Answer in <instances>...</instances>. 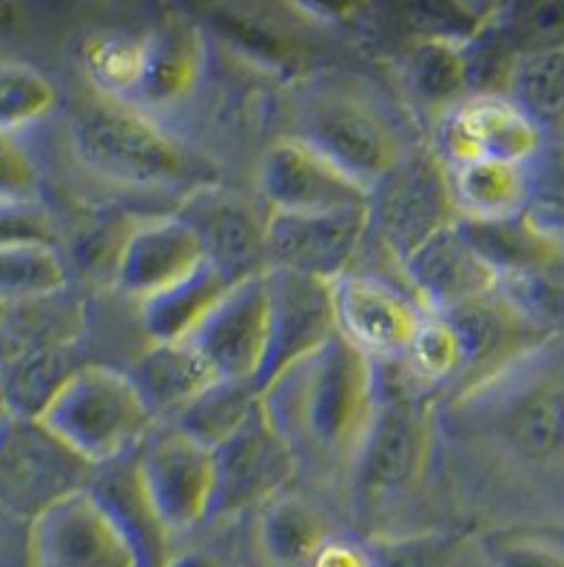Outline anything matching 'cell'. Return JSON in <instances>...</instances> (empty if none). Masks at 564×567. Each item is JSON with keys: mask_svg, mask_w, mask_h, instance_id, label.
Wrapping results in <instances>:
<instances>
[{"mask_svg": "<svg viewBox=\"0 0 564 567\" xmlns=\"http://www.w3.org/2000/svg\"><path fill=\"white\" fill-rule=\"evenodd\" d=\"M126 374L157 422L172 420L180 408L217 380L188 340L148 342L146 351L126 368Z\"/></svg>", "mask_w": 564, "mask_h": 567, "instance_id": "4316f807", "label": "cell"}, {"mask_svg": "<svg viewBox=\"0 0 564 567\" xmlns=\"http://www.w3.org/2000/svg\"><path fill=\"white\" fill-rule=\"evenodd\" d=\"M0 203H40V172L18 134L0 132Z\"/></svg>", "mask_w": 564, "mask_h": 567, "instance_id": "f35d334b", "label": "cell"}, {"mask_svg": "<svg viewBox=\"0 0 564 567\" xmlns=\"http://www.w3.org/2000/svg\"><path fill=\"white\" fill-rule=\"evenodd\" d=\"M83 365L80 340L40 342L0 357V382L9 414L38 420L69 377Z\"/></svg>", "mask_w": 564, "mask_h": 567, "instance_id": "83f0119b", "label": "cell"}, {"mask_svg": "<svg viewBox=\"0 0 564 567\" xmlns=\"http://www.w3.org/2000/svg\"><path fill=\"white\" fill-rule=\"evenodd\" d=\"M197 234L177 212L152 214L129 223L114 260L112 282L120 295L143 302L203 266Z\"/></svg>", "mask_w": 564, "mask_h": 567, "instance_id": "d6986e66", "label": "cell"}, {"mask_svg": "<svg viewBox=\"0 0 564 567\" xmlns=\"http://www.w3.org/2000/svg\"><path fill=\"white\" fill-rule=\"evenodd\" d=\"M69 152L94 181L129 192H186L212 183L192 148L174 137L157 117L123 101L89 92L66 121Z\"/></svg>", "mask_w": 564, "mask_h": 567, "instance_id": "5b68a950", "label": "cell"}, {"mask_svg": "<svg viewBox=\"0 0 564 567\" xmlns=\"http://www.w3.org/2000/svg\"><path fill=\"white\" fill-rule=\"evenodd\" d=\"M459 228L465 231L482 262L496 274V282L519 274L562 268L564 243L533 217L531 208L507 220H459Z\"/></svg>", "mask_w": 564, "mask_h": 567, "instance_id": "484cf974", "label": "cell"}, {"mask_svg": "<svg viewBox=\"0 0 564 567\" xmlns=\"http://www.w3.org/2000/svg\"><path fill=\"white\" fill-rule=\"evenodd\" d=\"M92 467L29 416L0 420V507L29 522L63 496L89 485Z\"/></svg>", "mask_w": 564, "mask_h": 567, "instance_id": "9c48e42d", "label": "cell"}, {"mask_svg": "<svg viewBox=\"0 0 564 567\" xmlns=\"http://www.w3.org/2000/svg\"><path fill=\"white\" fill-rule=\"evenodd\" d=\"M263 274L234 282L186 337L219 380H254L266 354L268 295Z\"/></svg>", "mask_w": 564, "mask_h": 567, "instance_id": "ac0fdd59", "label": "cell"}, {"mask_svg": "<svg viewBox=\"0 0 564 567\" xmlns=\"http://www.w3.org/2000/svg\"><path fill=\"white\" fill-rule=\"evenodd\" d=\"M259 405V388L254 380H214L180 408L177 414L157 425L174 427L177 434L212 451L214 445L234 434Z\"/></svg>", "mask_w": 564, "mask_h": 567, "instance_id": "d6a6232c", "label": "cell"}, {"mask_svg": "<svg viewBox=\"0 0 564 567\" xmlns=\"http://www.w3.org/2000/svg\"><path fill=\"white\" fill-rule=\"evenodd\" d=\"M283 114V134L322 154L368 197L422 143L406 117V103L357 72L302 74L286 86Z\"/></svg>", "mask_w": 564, "mask_h": 567, "instance_id": "3957f363", "label": "cell"}, {"mask_svg": "<svg viewBox=\"0 0 564 567\" xmlns=\"http://www.w3.org/2000/svg\"><path fill=\"white\" fill-rule=\"evenodd\" d=\"M228 288L232 286L208 262H203L174 286L137 302L140 328L148 342L186 340Z\"/></svg>", "mask_w": 564, "mask_h": 567, "instance_id": "f546056e", "label": "cell"}, {"mask_svg": "<svg viewBox=\"0 0 564 567\" xmlns=\"http://www.w3.org/2000/svg\"><path fill=\"white\" fill-rule=\"evenodd\" d=\"M29 32V14L20 3L0 0V43H14Z\"/></svg>", "mask_w": 564, "mask_h": 567, "instance_id": "b9f144b4", "label": "cell"}, {"mask_svg": "<svg viewBox=\"0 0 564 567\" xmlns=\"http://www.w3.org/2000/svg\"><path fill=\"white\" fill-rule=\"evenodd\" d=\"M160 567H226L217 556L206 554V550H177L168 554Z\"/></svg>", "mask_w": 564, "mask_h": 567, "instance_id": "7bdbcfd3", "label": "cell"}, {"mask_svg": "<svg viewBox=\"0 0 564 567\" xmlns=\"http://www.w3.org/2000/svg\"><path fill=\"white\" fill-rule=\"evenodd\" d=\"M488 567H564V542L542 530L502 527L482 536Z\"/></svg>", "mask_w": 564, "mask_h": 567, "instance_id": "8d00e7d4", "label": "cell"}, {"mask_svg": "<svg viewBox=\"0 0 564 567\" xmlns=\"http://www.w3.org/2000/svg\"><path fill=\"white\" fill-rule=\"evenodd\" d=\"M331 534L326 511L291 485L254 511V542L268 567H306L314 550Z\"/></svg>", "mask_w": 564, "mask_h": 567, "instance_id": "d4e9b609", "label": "cell"}, {"mask_svg": "<svg viewBox=\"0 0 564 567\" xmlns=\"http://www.w3.org/2000/svg\"><path fill=\"white\" fill-rule=\"evenodd\" d=\"M69 288V266L60 246L49 243H9L0 246V302L49 300Z\"/></svg>", "mask_w": 564, "mask_h": 567, "instance_id": "836d02e7", "label": "cell"}, {"mask_svg": "<svg viewBox=\"0 0 564 567\" xmlns=\"http://www.w3.org/2000/svg\"><path fill=\"white\" fill-rule=\"evenodd\" d=\"M373 567H437L451 554L453 539L439 530L373 534Z\"/></svg>", "mask_w": 564, "mask_h": 567, "instance_id": "74e56055", "label": "cell"}, {"mask_svg": "<svg viewBox=\"0 0 564 567\" xmlns=\"http://www.w3.org/2000/svg\"><path fill=\"white\" fill-rule=\"evenodd\" d=\"M371 237L386 248L393 266L417 251L428 237L457 223L448 186V166L428 141L419 143L368 197Z\"/></svg>", "mask_w": 564, "mask_h": 567, "instance_id": "52a82bcc", "label": "cell"}, {"mask_svg": "<svg viewBox=\"0 0 564 567\" xmlns=\"http://www.w3.org/2000/svg\"><path fill=\"white\" fill-rule=\"evenodd\" d=\"M78 66L89 92L129 103L146 66V32L117 27L92 29L78 41Z\"/></svg>", "mask_w": 564, "mask_h": 567, "instance_id": "4dcf8cb0", "label": "cell"}, {"mask_svg": "<svg viewBox=\"0 0 564 567\" xmlns=\"http://www.w3.org/2000/svg\"><path fill=\"white\" fill-rule=\"evenodd\" d=\"M132 465L140 494L168 539L206 525L212 502V456L206 447L174 427L154 425L134 451Z\"/></svg>", "mask_w": 564, "mask_h": 567, "instance_id": "ba28073f", "label": "cell"}, {"mask_svg": "<svg viewBox=\"0 0 564 567\" xmlns=\"http://www.w3.org/2000/svg\"><path fill=\"white\" fill-rule=\"evenodd\" d=\"M531 214L536 217L542 226L551 228L553 234H556L558 240L564 243V203H558V206H539V208H531Z\"/></svg>", "mask_w": 564, "mask_h": 567, "instance_id": "ee69618b", "label": "cell"}, {"mask_svg": "<svg viewBox=\"0 0 564 567\" xmlns=\"http://www.w3.org/2000/svg\"><path fill=\"white\" fill-rule=\"evenodd\" d=\"M373 391L377 365L339 334L259 391V408L291 456L294 482L342 494L371 416Z\"/></svg>", "mask_w": 564, "mask_h": 567, "instance_id": "7a4b0ae2", "label": "cell"}, {"mask_svg": "<svg viewBox=\"0 0 564 567\" xmlns=\"http://www.w3.org/2000/svg\"><path fill=\"white\" fill-rule=\"evenodd\" d=\"M306 567H373L371 536L339 534L334 530L322 545L314 550Z\"/></svg>", "mask_w": 564, "mask_h": 567, "instance_id": "60d3db41", "label": "cell"}, {"mask_svg": "<svg viewBox=\"0 0 564 567\" xmlns=\"http://www.w3.org/2000/svg\"><path fill=\"white\" fill-rule=\"evenodd\" d=\"M268 331L266 354L259 362L254 385L263 391L279 371H286L299 357L311 354L337 334L331 302V282H319L302 274L266 268Z\"/></svg>", "mask_w": 564, "mask_h": 567, "instance_id": "2e32d148", "label": "cell"}, {"mask_svg": "<svg viewBox=\"0 0 564 567\" xmlns=\"http://www.w3.org/2000/svg\"><path fill=\"white\" fill-rule=\"evenodd\" d=\"M459 346V377L451 394H459L476 382L488 380L511 365L527 348L539 346L542 337L507 306L493 288L491 295L442 311ZM445 394V396H451Z\"/></svg>", "mask_w": 564, "mask_h": 567, "instance_id": "7402d4cb", "label": "cell"}, {"mask_svg": "<svg viewBox=\"0 0 564 567\" xmlns=\"http://www.w3.org/2000/svg\"><path fill=\"white\" fill-rule=\"evenodd\" d=\"M297 12V9H294ZM214 32L254 66L274 74H288V83L314 72L308 66V41L299 29L311 23L297 12V23H283L268 9H252L248 3L219 7L212 12Z\"/></svg>", "mask_w": 564, "mask_h": 567, "instance_id": "cb8c5ba5", "label": "cell"}, {"mask_svg": "<svg viewBox=\"0 0 564 567\" xmlns=\"http://www.w3.org/2000/svg\"><path fill=\"white\" fill-rule=\"evenodd\" d=\"M448 186L459 220H507L531 208V172L516 163H457L448 166Z\"/></svg>", "mask_w": 564, "mask_h": 567, "instance_id": "f1b7e54d", "label": "cell"}, {"mask_svg": "<svg viewBox=\"0 0 564 567\" xmlns=\"http://www.w3.org/2000/svg\"><path fill=\"white\" fill-rule=\"evenodd\" d=\"M27 556L29 567H140L126 536L86 487L29 522Z\"/></svg>", "mask_w": 564, "mask_h": 567, "instance_id": "4fadbf2b", "label": "cell"}, {"mask_svg": "<svg viewBox=\"0 0 564 567\" xmlns=\"http://www.w3.org/2000/svg\"><path fill=\"white\" fill-rule=\"evenodd\" d=\"M49 243L58 246V226L43 203H0V246Z\"/></svg>", "mask_w": 564, "mask_h": 567, "instance_id": "ab89813d", "label": "cell"}, {"mask_svg": "<svg viewBox=\"0 0 564 567\" xmlns=\"http://www.w3.org/2000/svg\"><path fill=\"white\" fill-rule=\"evenodd\" d=\"M208 72V32L186 14H166L146 29V66L129 103L140 112H174L197 94Z\"/></svg>", "mask_w": 564, "mask_h": 567, "instance_id": "44dd1931", "label": "cell"}, {"mask_svg": "<svg viewBox=\"0 0 564 567\" xmlns=\"http://www.w3.org/2000/svg\"><path fill=\"white\" fill-rule=\"evenodd\" d=\"M331 302L337 334L346 337L373 365H388L406 354L425 315L406 286H393L357 268L331 282Z\"/></svg>", "mask_w": 564, "mask_h": 567, "instance_id": "5bb4252c", "label": "cell"}, {"mask_svg": "<svg viewBox=\"0 0 564 567\" xmlns=\"http://www.w3.org/2000/svg\"><path fill=\"white\" fill-rule=\"evenodd\" d=\"M38 422L92 471L132 456L157 425L126 371L89 362L69 377Z\"/></svg>", "mask_w": 564, "mask_h": 567, "instance_id": "8992f818", "label": "cell"}, {"mask_svg": "<svg viewBox=\"0 0 564 567\" xmlns=\"http://www.w3.org/2000/svg\"><path fill=\"white\" fill-rule=\"evenodd\" d=\"M212 456V502L208 522H223L248 507L257 511L268 496L294 482V465L283 442L257 405L243 425L208 451Z\"/></svg>", "mask_w": 564, "mask_h": 567, "instance_id": "7c38bea8", "label": "cell"}, {"mask_svg": "<svg viewBox=\"0 0 564 567\" xmlns=\"http://www.w3.org/2000/svg\"><path fill=\"white\" fill-rule=\"evenodd\" d=\"M60 92L43 69L27 61H0V132L20 134L58 109Z\"/></svg>", "mask_w": 564, "mask_h": 567, "instance_id": "d590c367", "label": "cell"}, {"mask_svg": "<svg viewBox=\"0 0 564 567\" xmlns=\"http://www.w3.org/2000/svg\"><path fill=\"white\" fill-rule=\"evenodd\" d=\"M9 414V408H7V396H3V382H0V420Z\"/></svg>", "mask_w": 564, "mask_h": 567, "instance_id": "f6af8a7d", "label": "cell"}, {"mask_svg": "<svg viewBox=\"0 0 564 567\" xmlns=\"http://www.w3.org/2000/svg\"><path fill=\"white\" fill-rule=\"evenodd\" d=\"M502 92L539 126L564 123V41L533 43L513 52Z\"/></svg>", "mask_w": 564, "mask_h": 567, "instance_id": "1f68e13d", "label": "cell"}, {"mask_svg": "<svg viewBox=\"0 0 564 567\" xmlns=\"http://www.w3.org/2000/svg\"><path fill=\"white\" fill-rule=\"evenodd\" d=\"M433 400L437 396L408 380L397 362L377 365L371 416L342 487L353 514L386 516L428 485L433 471Z\"/></svg>", "mask_w": 564, "mask_h": 567, "instance_id": "277c9868", "label": "cell"}, {"mask_svg": "<svg viewBox=\"0 0 564 567\" xmlns=\"http://www.w3.org/2000/svg\"><path fill=\"white\" fill-rule=\"evenodd\" d=\"M3 320H7V306L0 302V331H3Z\"/></svg>", "mask_w": 564, "mask_h": 567, "instance_id": "bcb514c9", "label": "cell"}, {"mask_svg": "<svg viewBox=\"0 0 564 567\" xmlns=\"http://www.w3.org/2000/svg\"><path fill=\"white\" fill-rule=\"evenodd\" d=\"M402 286L428 315H442L496 288V274L468 243L459 220L428 237L402 266Z\"/></svg>", "mask_w": 564, "mask_h": 567, "instance_id": "ffe728a7", "label": "cell"}, {"mask_svg": "<svg viewBox=\"0 0 564 567\" xmlns=\"http://www.w3.org/2000/svg\"><path fill=\"white\" fill-rule=\"evenodd\" d=\"M397 81L411 112L437 123L473 92L468 43L448 38H413L397 58Z\"/></svg>", "mask_w": 564, "mask_h": 567, "instance_id": "603a6c76", "label": "cell"}, {"mask_svg": "<svg viewBox=\"0 0 564 567\" xmlns=\"http://www.w3.org/2000/svg\"><path fill=\"white\" fill-rule=\"evenodd\" d=\"M433 152L445 166L468 161H502L531 166L542 152V126L505 92L485 89L448 109L433 123Z\"/></svg>", "mask_w": 564, "mask_h": 567, "instance_id": "8fae6325", "label": "cell"}, {"mask_svg": "<svg viewBox=\"0 0 564 567\" xmlns=\"http://www.w3.org/2000/svg\"><path fill=\"white\" fill-rule=\"evenodd\" d=\"M433 471L453 494L473 480L564 474V331L488 380L433 400Z\"/></svg>", "mask_w": 564, "mask_h": 567, "instance_id": "6da1fadb", "label": "cell"}, {"mask_svg": "<svg viewBox=\"0 0 564 567\" xmlns=\"http://www.w3.org/2000/svg\"><path fill=\"white\" fill-rule=\"evenodd\" d=\"M397 365L437 400L451 394L459 377V346L445 317L425 311Z\"/></svg>", "mask_w": 564, "mask_h": 567, "instance_id": "e575fe53", "label": "cell"}, {"mask_svg": "<svg viewBox=\"0 0 564 567\" xmlns=\"http://www.w3.org/2000/svg\"><path fill=\"white\" fill-rule=\"evenodd\" d=\"M177 214L197 234L203 260L228 286L266 271V214L246 197L212 181L192 188Z\"/></svg>", "mask_w": 564, "mask_h": 567, "instance_id": "9a60e30c", "label": "cell"}, {"mask_svg": "<svg viewBox=\"0 0 564 567\" xmlns=\"http://www.w3.org/2000/svg\"><path fill=\"white\" fill-rule=\"evenodd\" d=\"M259 206L268 212H328L366 206L368 194L297 137L279 134L263 148L254 172Z\"/></svg>", "mask_w": 564, "mask_h": 567, "instance_id": "e0dca14e", "label": "cell"}, {"mask_svg": "<svg viewBox=\"0 0 564 567\" xmlns=\"http://www.w3.org/2000/svg\"><path fill=\"white\" fill-rule=\"evenodd\" d=\"M368 237V203L328 212H268L266 268L334 282L342 274L353 271V262Z\"/></svg>", "mask_w": 564, "mask_h": 567, "instance_id": "30bf717a", "label": "cell"}]
</instances>
